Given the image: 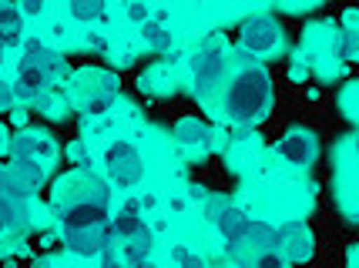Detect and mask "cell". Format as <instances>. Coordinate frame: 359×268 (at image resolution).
<instances>
[{"mask_svg": "<svg viewBox=\"0 0 359 268\" xmlns=\"http://www.w3.org/2000/svg\"><path fill=\"white\" fill-rule=\"evenodd\" d=\"M148 14H151V3H144V0H128V7H125L128 24H135V27H141V24L148 20Z\"/></svg>", "mask_w": 359, "mask_h": 268, "instance_id": "ac0fdd59", "label": "cell"}, {"mask_svg": "<svg viewBox=\"0 0 359 268\" xmlns=\"http://www.w3.org/2000/svg\"><path fill=\"white\" fill-rule=\"evenodd\" d=\"M54 205H104L108 208V188L91 171H71L54 188Z\"/></svg>", "mask_w": 359, "mask_h": 268, "instance_id": "277c9868", "label": "cell"}, {"mask_svg": "<svg viewBox=\"0 0 359 268\" xmlns=\"http://www.w3.org/2000/svg\"><path fill=\"white\" fill-rule=\"evenodd\" d=\"M67 10L78 24H101L108 17V0H67Z\"/></svg>", "mask_w": 359, "mask_h": 268, "instance_id": "4fadbf2b", "label": "cell"}, {"mask_svg": "<svg viewBox=\"0 0 359 268\" xmlns=\"http://www.w3.org/2000/svg\"><path fill=\"white\" fill-rule=\"evenodd\" d=\"M138 84L141 91H148V94H168V91H175V74L168 64H158L148 74H141Z\"/></svg>", "mask_w": 359, "mask_h": 268, "instance_id": "5bb4252c", "label": "cell"}, {"mask_svg": "<svg viewBox=\"0 0 359 268\" xmlns=\"http://www.w3.org/2000/svg\"><path fill=\"white\" fill-rule=\"evenodd\" d=\"M232 44L225 37H205L198 48L191 50L188 57V71H191V91L202 97V101H212L215 91L222 87V80L232 67Z\"/></svg>", "mask_w": 359, "mask_h": 268, "instance_id": "7a4b0ae2", "label": "cell"}, {"mask_svg": "<svg viewBox=\"0 0 359 268\" xmlns=\"http://www.w3.org/2000/svg\"><path fill=\"white\" fill-rule=\"evenodd\" d=\"M101 161H104L108 181L114 185V188L131 191L144 181V158H141L138 144L128 141V138H114V141L104 144Z\"/></svg>", "mask_w": 359, "mask_h": 268, "instance_id": "3957f363", "label": "cell"}, {"mask_svg": "<svg viewBox=\"0 0 359 268\" xmlns=\"http://www.w3.org/2000/svg\"><path fill=\"white\" fill-rule=\"evenodd\" d=\"M141 44L151 50H168L172 48V31L165 24H158V20H144L141 24Z\"/></svg>", "mask_w": 359, "mask_h": 268, "instance_id": "9a60e30c", "label": "cell"}, {"mask_svg": "<svg viewBox=\"0 0 359 268\" xmlns=\"http://www.w3.org/2000/svg\"><path fill=\"white\" fill-rule=\"evenodd\" d=\"M101 265L104 268H128L121 252H114V248H104V252H101Z\"/></svg>", "mask_w": 359, "mask_h": 268, "instance_id": "7402d4cb", "label": "cell"}, {"mask_svg": "<svg viewBox=\"0 0 359 268\" xmlns=\"http://www.w3.org/2000/svg\"><path fill=\"white\" fill-rule=\"evenodd\" d=\"M108 218L104 205H64L57 208V225L64 232H78V228H91L97 221Z\"/></svg>", "mask_w": 359, "mask_h": 268, "instance_id": "30bf717a", "label": "cell"}, {"mask_svg": "<svg viewBox=\"0 0 359 268\" xmlns=\"http://www.w3.org/2000/svg\"><path fill=\"white\" fill-rule=\"evenodd\" d=\"M7 144H11V141H7V127L0 125V155H4V151H7Z\"/></svg>", "mask_w": 359, "mask_h": 268, "instance_id": "cb8c5ba5", "label": "cell"}, {"mask_svg": "<svg viewBox=\"0 0 359 268\" xmlns=\"http://www.w3.org/2000/svg\"><path fill=\"white\" fill-rule=\"evenodd\" d=\"M17 10H20V14H27V17H37V14H44L47 10V0H20V3H17Z\"/></svg>", "mask_w": 359, "mask_h": 268, "instance_id": "44dd1931", "label": "cell"}, {"mask_svg": "<svg viewBox=\"0 0 359 268\" xmlns=\"http://www.w3.org/2000/svg\"><path fill=\"white\" fill-rule=\"evenodd\" d=\"M71 91L88 108L94 101H111L114 91H118V80L111 78V74H104V71H78L74 80H71Z\"/></svg>", "mask_w": 359, "mask_h": 268, "instance_id": "52a82bcc", "label": "cell"}, {"mask_svg": "<svg viewBox=\"0 0 359 268\" xmlns=\"http://www.w3.org/2000/svg\"><path fill=\"white\" fill-rule=\"evenodd\" d=\"M114 228H111V221H97L91 228H78V232H64V245H67V252L81 255V258H94V255H101L104 248L114 245Z\"/></svg>", "mask_w": 359, "mask_h": 268, "instance_id": "8992f818", "label": "cell"}, {"mask_svg": "<svg viewBox=\"0 0 359 268\" xmlns=\"http://www.w3.org/2000/svg\"><path fill=\"white\" fill-rule=\"evenodd\" d=\"M316 151H319V144H316L313 131H306V127H292L279 141V155L289 164H309L316 158Z\"/></svg>", "mask_w": 359, "mask_h": 268, "instance_id": "9c48e42d", "label": "cell"}, {"mask_svg": "<svg viewBox=\"0 0 359 268\" xmlns=\"http://www.w3.org/2000/svg\"><path fill=\"white\" fill-rule=\"evenodd\" d=\"M24 41V14L14 3L0 0V48H17Z\"/></svg>", "mask_w": 359, "mask_h": 268, "instance_id": "8fae6325", "label": "cell"}, {"mask_svg": "<svg viewBox=\"0 0 359 268\" xmlns=\"http://www.w3.org/2000/svg\"><path fill=\"white\" fill-rule=\"evenodd\" d=\"M222 108L232 121L242 125H259L272 108V87H269V74L252 61H242V67L235 71V78L229 80L225 94H222Z\"/></svg>", "mask_w": 359, "mask_h": 268, "instance_id": "6da1fadb", "label": "cell"}, {"mask_svg": "<svg viewBox=\"0 0 359 268\" xmlns=\"http://www.w3.org/2000/svg\"><path fill=\"white\" fill-rule=\"evenodd\" d=\"M111 228H114V235L118 238H138L144 235L148 228H144V215L138 211V205L131 202V205H125L118 215H111Z\"/></svg>", "mask_w": 359, "mask_h": 268, "instance_id": "7c38bea8", "label": "cell"}, {"mask_svg": "<svg viewBox=\"0 0 359 268\" xmlns=\"http://www.w3.org/2000/svg\"><path fill=\"white\" fill-rule=\"evenodd\" d=\"M343 111H346V118H349V121H356V108H353V84L346 87V94H343Z\"/></svg>", "mask_w": 359, "mask_h": 268, "instance_id": "603a6c76", "label": "cell"}, {"mask_svg": "<svg viewBox=\"0 0 359 268\" xmlns=\"http://www.w3.org/2000/svg\"><path fill=\"white\" fill-rule=\"evenodd\" d=\"M172 258L178 262V268H205L202 258H198L195 252H188L185 245H175V248H172Z\"/></svg>", "mask_w": 359, "mask_h": 268, "instance_id": "d6986e66", "label": "cell"}, {"mask_svg": "<svg viewBox=\"0 0 359 268\" xmlns=\"http://www.w3.org/2000/svg\"><path fill=\"white\" fill-rule=\"evenodd\" d=\"M279 238H289V241H285V252L292 255V258H309V252H313V245H309V232H306L302 225H289Z\"/></svg>", "mask_w": 359, "mask_h": 268, "instance_id": "2e32d148", "label": "cell"}, {"mask_svg": "<svg viewBox=\"0 0 359 268\" xmlns=\"http://www.w3.org/2000/svg\"><path fill=\"white\" fill-rule=\"evenodd\" d=\"M175 134H178V141L188 144V148H205V144H208V131H205V125H198L195 118H185Z\"/></svg>", "mask_w": 359, "mask_h": 268, "instance_id": "e0dca14e", "label": "cell"}, {"mask_svg": "<svg viewBox=\"0 0 359 268\" xmlns=\"http://www.w3.org/2000/svg\"><path fill=\"white\" fill-rule=\"evenodd\" d=\"M242 44L255 57H276L282 48V27L276 17H252L242 27Z\"/></svg>", "mask_w": 359, "mask_h": 268, "instance_id": "5b68a950", "label": "cell"}, {"mask_svg": "<svg viewBox=\"0 0 359 268\" xmlns=\"http://www.w3.org/2000/svg\"><path fill=\"white\" fill-rule=\"evenodd\" d=\"M252 265H255V268H289V262H285L279 252H262L255 262H252Z\"/></svg>", "mask_w": 359, "mask_h": 268, "instance_id": "ffe728a7", "label": "cell"}, {"mask_svg": "<svg viewBox=\"0 0 359 268\" xmlns=\"http://www.w3.org/2000/svg\"><path fill=\"white\" fill-rule=\"evenodd\" d=\"M47 87V78L41 71V64H31V61H17V78L11 84L14 91V101H24V104H34L37 97L44 94Z\"/></svg>", "mask_w": 359, "mask_h": 268, "instance_id": "ba28073f", "label": "cell"}]
</instances>
